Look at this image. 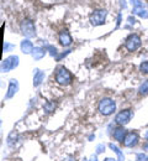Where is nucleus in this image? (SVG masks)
<instances>
[{
	"instance_id": "17",
	"label": "nucleus",
	"mask_w": 148,
	"mask_h": 161,
	"mask_svg": "<svg viewBox=\"0 0 148 161\" xmlns=\"http://www.w3.org/2000/svg\"><path fill=\"white\" fill-rule=\"evenodd\" d=\"M140 94H142V96H147L148 94V80H145L142 84H141V87H140Z\"/></svg>"
},
{
	"instance_id": "15",
	"label": "nucleus",
	"mask_w": 148,
	"mask_h": 161,
	"mask_svg": "<svg viewBox=\"0 0 148 161\" xmlns=\"http://www.w3.org/2000/svg\"><path fill=\"white\" fill-rule=\"evenodd\" d=\"M133 14L140 15L141 18H145V19L148 18V13L143 9V5H141V6H135V8H133Z\"/></svg>"
},
{
	"instance_id": "2",
	"label": "nucleus",
	"mask_w": 148,
	"mask_h": 161,
	"mask_svg": "<svg viewBox=\"0 0 148 161\" xmlns=\"http://www.w3.org/2000/svg\"><path fill=\"white\" fill-rule=\"evenodd\" d=\"M98 109L99 112L103 114V115H111L115 110H116V103L114 99L111 98H103L101 101L99 102V105H98Z\"/></svg>"
},
{
	"instance_id": "11",
	"label": "nucleus",
	"mask_w": 148,
	"mask_h": 161,
	"mask_svg": "<svg viewBox=\"0 0 148 161\" xmlns=\"http://www.w3.org/2000/svg\"><path fill=\"white\" fill-rule=\"evenodd\" d=\"M33 43L31 42L30 40H23L21 42V51L25 53V55H30V53H32V51H33Z\"/></svg>"
},
{
	"instance_id": "26",
	"label": "nucleus",
	"mask_w": 148,
	"mask_h": 161,
	"mask_svg": "<svg viewBox=\"0 0 148 161\" xmlns=\"http://www.w3.org/2000/svg\"><path fill=\"white\" fill-rule=\"evenodd\" d=\"M147 1H148V0H147Z\"/></svg>"
},
{
	"instance_id": "1",
	"label": "nucleus",
	"mask_w": 148,
	"mask_h": 161,
	"mask_svg": "<svg viewBox=\"0 0 148 161\" xmlns=\"http://www.w3.org/2000/svg\"><path fill=\"white\" fill-rule=\"evenodd\" d=\"M54 80H56V83H58L59 86L65 87V86H69V84L72 83L73 76H72V73H70L65 67L61 66V67H58V68L56 69Z\"/></svg>"
},
{
	"instance_id": "3",
	"label": "nucleus",
	"mask_w": 148,
	"mask_h": 161,
	"mask_svg": "<svg viewBox=\"0 0 148 161\" xmlns=\"http://www.w3.org/2000/svg\"><path fill=\"white\" fill-rule=\"evenodd\" d=\"M18 66H19V57L18 56H10L0 63V72H3V73L10 72L14 68H16Z\"/></svg>"
},
{
	"instance_id": "10",
	"label": "nucleus",
	"mask_w": 148,
	"mask_h": 161,
	"mask_svg": "<svg viewBox=\"0 0 148 161\" xmlns=\"http://www.w3.org/2000/svg\"><path fill=\"white\" fill-rule=\"evenodd\" d=\"M72 36L69 35V32L67 31V30H64L62 31L61 34H59V42H61V45H63V46H69L70 43H72Z\"/></svg>"
},
{
	"instance_id": "20",
	"label": "nucleus",
	"mask_w": 148,
	"mask_h": 161,
	"mask_svg": "<svg viewBox=\"0 0 148 161\" xmlns=\"http://www.w3.org/2000/svg\"><path fill=\"white\" fill-rule=\"evenodd\" d=\"M103 151H105V145H104V144H99V145L96 146V154H100V153H103Z\"/></svg>"
},
{
	"instance_id": "13",
	"label": "nucleus",
	"mask_w": 148,
	"mask_h": 161,
	"mask_svg": "<svg viewBox=\"0 0 148 161\" xmlns=\"http://www.w3.org/2000/svg\"><path fill=\"white\" fill-rule=\"evenodd\" d=\"M31 55H32V57H33V60L35 61H40L44 57V55H46V50L42 48V47H35Z\"/></svg>"
},
{
	"instance_id": "16",
	"label": "nucleus",
	"mask_w": 148,
	"mask_h": 161,
	"mask_svg": "<svg viewBox=\"0 0 148 161\" xmlns=\"http://www.w3.org/2000/svg\"><path fill=\"white\" fill-rule=\"evenodd\" d=\"M109 147H110L112 151H115V153H116V155H117V158H119V160H117V161H124V160H125L124 154L121 153V150H120V149H119L116 145H114V144L111 142V144H109Z\"/></svg>"
},
{
	"instance_id": "4",
	"label": "nucleus",
	"mask_w": 148,
	"mask_h": 161,
	"mask_svg": "<svg viewBox=\"0 0 148 161\" xmlns=\"http://www.w3.org/2000/svg\"><path fill=\"white\" fill-rule=\"evenodd\" d=\"M132 118V112L130 109L121 110L116 117H115V123H117L119 125H126L127 123H130Z\"/></svg>"
},
{
	"instance_id": "22",
	"label": "nucleus",
	"mask_w": 148,
	"mask_h": 161,
	"mask_svg": "<svg viewBox=\"0 0 148 161\" xmlns=\"http://www.w3.org/2000/svg\"><path fill=\"white\" fill-rule=\"evenodd\" d=\"M90 161H98V158H96V155H93V156L90 158Z\"/></svg>"
},
{
	"instance_id": "12",
	"label": "nucleus",
	"mask_w": 148,
	"mask_h": 161,
	"mask_svg": "<svg viewBox=\"0 0 148 161\" xmlns=\"http://www.w3.org/2000/svg\"><path fill=\"white\" fill-rule=\"evenodd\" d=\"M127 135V131L125 128H117L114 131V139L117 141H124Z\"/></svg>"
},
{
	"instance_id": "23",
	"label": "nucleus",
	"mask_w": 148,
	"mask_h": 161,
	"mask_svg": "<svg viewBox=\"0 0 148 161\" xmlns=\"http://www.w3.org/2000/svg\"><path fill=\"white\" fill-rule=\"evenodd\" d=\"M105 161H116L115 159H112V158H106Z\"/></svg>"
},
{
	"instance_id": "9",
	"label": "nucleus",
	"mask_w": 148,
	"mask_h": 161,
	"mask_svg": "<svg viewBox=\"0 0 148 161\" xmlns=\"http://www.w3.org/2000/svg\"><path fill=\"white\" fill-rule=\"evenodd\" d=\"M18 91H19V82L16 80H10V82H9V88H8V92H6L5 98L6 99L13 98L18 93Z\"/></svg>"
},
{
	"instance_id": "6",
	"label": "nucleus",
	"mask_w": 148,
	"mask_h": 161,
	"mask_svg": "<svg viewBox=\"0 0 148 161\" xmlns=\"http://www.w3.org/2000/svg\"><path fill=\"white\" fill-rule=\"evenodd\" d=\"M142 41L138 35H131L126 40V48L128 51H136L141 46Z\"/></svg>"
},
{
	"instance_id": "14",
	"label": "nucleus",
	"mask_w": 148,
	"mask_h": 161,
	"mask_svg": "<svg viewBox=\"0 0 148 161\" xmlns=\"http://www.w3.org/2000/svg\"><path fill=\"white\" fill-rule=\"evenodd\" d=\"M44 80V72L41 69H36L35 72V76H33V86L35 87H38Z\"/></svg>"
},
{
	"instance_id": "19",
	"label": "nucleus",
	"mask_w": 148,
	"mask_h": 161,
	"mask_svg": "<svg viewBox=\"0 0 148 161\" xmlns=\"http://www.w3.org/2000/svg\"><path fill=\"white\" fill-rule=\"evenodd\" d=\"M14 48H15V45H11V43L5 42V45H4V51H5V52H9V51H11V50H14Z\"/></svg>"
},
{
	"instance_id": "5",
	"label": "nucleus",
	"mask_w": 148,
	"mask_h": 161,
	"mask_svg": "<svg viewBox=\"0 0 148 161\" xmlns=\"http://www.w3.org/2000/svg\"><path fill=\"white\" fill-rule=\"evenodd\" d=\"M21 30L22 34L27 37H33L36 35V31H35V25L31 20H23L21 24Z\"/></svg>"
},
{
	"instance_id": "8",
	"label": "nucleus",
	"mask_w": 148,
	"mask_h": 161,
	"mask_svg": "<svg viewBox=\"0 0 148 161\" xmlns=\"http://www.w3.org/2000/svg\"><path fill=\"white\" fill-rule=\"evenodd\" d=\"M138 140H140L138 134H137V133H133V131H130V133H127L126 138H125V140H124V145H125L126 147H133V146L137 145Z\"/></svg>"
},
{
	"instance_id": "7",
	"label": "nucleus",
	"mask_w": 148,
	"mask_h": 161,
	"mask_svg": "<svg viewBox=\"0 0 148 161\" xmlns=\"http://www.w3.org/2000/svg\"><path fill=\"white\" fill-rule=\"evenodd\" d=\"M106 18V11L105 10H96L94 11V14L91 15L90 21L94 26H98V25H103Z\"/></svg>"
},
{
	"instance_id": "21",
	"label": "nucleus",
	"mask_w": 148,
	"mask_h": 161,
	"mask_svg": "<svg viewBox=\"0 0 148 161\" xmlns=\"http://www.w3.org/2000/svg\"><path fill=\"white\" fill-rule=\"evenodd\" d=\"M44 108L47 109V112H52V110H53V108H54V104H53V103H47Z\"/></svg>"
},
{
	"instance_id": "18",
	"label": "nucleus",
	"mask_w": 148,
	"mask_h": 161,
	"mask_svg": "<svg viewBox=\"0 0 148 161\" xmlns=\"http://www.w3.org/2000/svg\"><path fill=\"white\" fill-rule=\"evenodd\" d=\"M140 69H141V72H143V73H148V61L143 62V63H141Z\"/></svg>"
},
{
	"instance_id": "25",
	"label": "nucleus",
	"mask_w": 148,
	"mask_h": 161,
	"mask_svg": "<svg viewBox=\"0 0 148 161\" xmlns=\"http://www.w3.org/2000/svg\"><path fill=\"white\" fill-rule=\"evenodd\" d=\"M0 126H1V120H0Z\"/></svg>"
},
{
	"instance_id": "24",
	"label": "nucleus",
	"mask_w": 148,
	"mask_h": 161,
	"mask_svg": "<svg viewBox=\"0 0 148 161\" xmlns=\"http://www.w3.org/2000/svg\"><path fill=\"white\" fill-rule=\"evenodd\" d=\"M83 161H88V160H86V159H83Z\"/></svg>"
}]
</instances>
